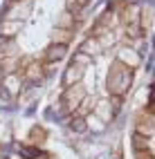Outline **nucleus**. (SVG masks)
Returning <instances> with one entry per match:
<instances>
[{"mask_svg": "<svg viewBox=\"0 0 155 159\" xmlns=\"http://www.w3.org/2000/svg\"><path fill=\"white\" fill-rule=\"evenodd\" d=\"M65 52H68V47H65L63 43H54V45L47 47V58H49V61H59V58L65 56Z\"/></svg>", "mask_w": 155, "mask_h": 159, "instance_id": "f257e3e1", "label": "nucleus"}]
</instances>
